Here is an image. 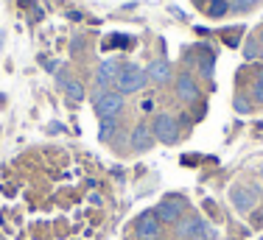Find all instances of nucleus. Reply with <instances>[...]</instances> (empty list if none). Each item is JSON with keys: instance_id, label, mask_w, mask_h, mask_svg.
<instances>
[{"instance_id": "20", "label": "nucleus", "mask_w": 263, "mask_h": 240, "mask_svg": "<svg viewBox=\"0 0 263 240\" xmlns=\"http://www.w3.org/2000/svg\"><path fill=\"white\" fill-rule=\"evenodd\" d=\"M260 45H263V34H260Z\"/></svg>"}, {"instance_id": "7", "label": "nucleus", "mask_w": 263, "mask_h": 240, "mask_svg": "<svg viewBox=\"0 0 263 240\" xmlns=\"http://www.w3.org/2000/svg\"><path fill=\"white\" fill-rule=\"evenodd\" d=\"M157 215H143L140 221H137V237L140 240H157L160 237V224H157Z\"/></svg>"}, {"instance_id": "19", "label": "nucleus", "mask_w": 263, "mask_h": 240, "mask_svg": "<svg viewBox=\"0 0 263 240\" xmlns=\"http://www.w3.org/2000/svg\"><path fill=\"white\" fill-rule=\"evenodd\" d=\"M258 84H263V70H260V75H258Z\"/></svg>"}, {"instance_id": "18", "label": "nucleus", "mask_w": 263, "mask_h": 240, "mask_svg": "<svg viewBox=\"0 0 263 240\" xmlns=\"http://www.w3.org/2000/svg\"><path fill=\"white\" fill-rule=\"evenodd\" d=\"M235 109H238V112H249V104H247V101L238 98V101H235Z\"/></svg>"}, {"instance_id": "11", "label": "nucleus", "mask_w": 263, "mask_h": 240, "mask_svg": "<svg viewBox=\"0 0 263 240\" xmlns=\"http://www.w3.org/2000/svg\"><path fill=\"white\" fill-rule=\"evenodd\" d=\"M146 75L152 81H168V75H171V67H168V62H152L148 65Z\"/></svg>"}, {"instance_id": "5", "label": "nucleus", "mask_w": 263, "mask_h": 240, "mask_svg": "<svg viewBox=\"0 0 263 240\" xmlns=\"http://www.w3.org/2000/svg\"><path fill=\"white\" fill-rule=\"evenodd\" d=\"M255 201H258V190H255V187H233V204H235V210L249 212L255 207Z\"/></svg>"}, {"instance_id": "15", "label": "nucleus", "mask_w": 263, "mask_h": 240, "mask_svg": "<svg viewBox=\"0 0 263 240\" xmlns=\"http://www.w3.org/2000/svg\"><path fill=\"white\" fill-rule=\"evenodd\" d=\"M258 0H230V6H233L235 11H243V9H249V6H255Z\"/></svg>"}, {"instance_id": "9", "label": "nucleus", "mask_w": 263, "mask_h": 240, "mask_svg": "<svg viewBox=\"0 0 263 240\" xmlns=\"http://www.w3.org/2000/svg\"><path fill=\"white\" fill-rule=\"evenodd\" d=\"M152 143H154V134H152V129H148V126H137V129L132 131V148H135V151L152 148Z\"/></svg>"}, {"instance_id": "17", "label": "nucleus", "mask_w": 263, "mask_h": 240, "mask_svg": "<svg viewBox=\"0 0 263 240\" xmlns=\"http://www.w3.org/2000/svg\"><path fill=\"white\" fill-rule=\"evenodd\" d=\"M252 98L258 101V104H263V84H258V81H255V87H252Z\"/></svg>"}, {"instance_id": "8", "label": "nucleus", "mask_w": 263, "mask_h": 240, "mask_svg": "<svg viewBox=\"0 0 263 240\" xmlns=\"http://www.w3.org/2000/svg\"><path fill=\"white\" fill-rule=\"evenodd\" d=\"M118 75H121V67H118V62H101L98 65V87H106V84H112V81H118Z\"/></svg>"}, {"instance_id": "21", "label": "nucleus", "mask_w": 263, "mask_h": 240, "mask_svg": "<svg viewBox=\"0 0 263 240\" xmlns=\"http://www.w3.org/2000/svg\"><path fill=\"white\" fill-rule=\"evenodd\" d=\"M260 240H263V237H260Z\"/></svg>"}, {"instance_id": "3", "label": "nucleus", "mask_w": 263, "mask_h": 240, "mask_svg": "<svg viewBox=\"0 0 263 240\" xmlns=\"http://www.w3.org/2000/svg\"><path fill=\"white\" fill-rule=\"evenodd\" d=\"M123 109V95L121 92H101V95L96 98V112L101 115V120L104 117H115L118 112Z\"/></svg>"}, {"instance_id": "10", "label": "nucleus", "mask_w": 263, "mask_h": 240, "mask_svg": "<svg viewBox=\"0 0 263 240\" xmlns=\"http://www.w3.org/2000/svg\"><path fill=\"white\" fill-rule=\"evenodd\" d=\"M177 92H179L182 101H196L199 98V87H196V81H193L191 75H179L177 78Z\"/></svg>"}, {"instance_id": "6", "label": "nucleus", "mask_w": 263, "mask_h": 240, "mask_svg": "<svg viewBox=\"0 0 263 240\" xmlns=\"http://www.w3.org/2000/svg\"><path fill=\"white\" fill-rule=\"evenodd\" d=\"M162 224H177L179 215H182V201L179 198H171V201H162L157 207V212H154Z\"/></svg>"}, {"instance_id": "1", "label": "nucleus", "mask_w": 263, "mask_h": 240, "mask_svg": "<svg viewBox=\"0 0 263 240\" xmlns=\"http://www.w3.org/2000/svg\"><path fill=\"white\" fill-rule=\"evenodd\" d=\"M146 81H148V75L143 67H121V75H118V92L121 95H129V92H137V90H143L146 87Z\"/></svg>"}, {"instance_id": "2", "label": "nucleus", "mask_w": 263, "mask_h": 240, "mask_svg": "<svg viewBox=\"0 0 263 240\" xmlns=\"http://www.w3.org/2000/svg\"><path fill=\"white\" fill-rule=\"evenodd\" d=\"M177 237H182V240H210L213 232L204 221L187 218V221H179L177 224Z\"/></svg>"}, {"instance_id": "14", "label": "nucleus", "mask_w": 263, "mask_h": 240, "mask_svg": "<svg viewBox=\"0 0 263 240\" xmlns=\"http://www.w3.org/2000/svg\"><path fill=\"white\" fill-rule=\"evenodd\" d=\"M112 134H115V120L104 117L101 120V140H106V137H112Z\"/></svg>"}, {"instance_id": "16", "label": "nucleus", "mask_w": 263, "mask_h": 240, "mask_svg": "<svg viewBox=\"0 0 263 240\" xmlns=\"http://www.w3.org/2000/svg\"><path fill=\"white\" fill-rule=\"evenodd\" d=\"M243 56H247V59H255V56H258V48H255V42H247V48H243Z\"/></svg>"}, {"instance_id": "12", "label": "nucleus", "mask_w": 263, "mask_h": 240, "mask_svg": "<svg viewBox=\"0 0 263 240\" xmlns=\"http://www.w3.org/2000/svg\"><path fill=\"white\" fill-rule=\"evenodd\" d=\"M62 87H65L67 98H73V101H81V98H84V87H81L79 81H73V78H65V81H62Z\"/></svg>"}, {"instance_id": "13", "label": "nucleus", "mask_w": 263, "mask_h": 240, "mask_svg": "<svg viewBox=\"0 0 263 240\" xmlns=\"http://www.w3.org/2000/svg\"><path fill=\"white\" fill-rule=\"evenodd\" d=\"M227 0H210V3H208V14L210 17H221L224 14V11H227Z\"/></svg>"}, {"instance_id": "4", "label": "nucleus", "mask_w": 263, "mask_h": 240, "mask_svg": "<svg viewBox=\"0 0 263 240\" xmlns=\"http://www.w3.org/2000/svg\"><path fill=\"white\" fill-rule=\"evenodd\" d=\"M154 137H160L162 143H177V120L171 115H160L154 120Z\"/></svg>"}]
</instances>
